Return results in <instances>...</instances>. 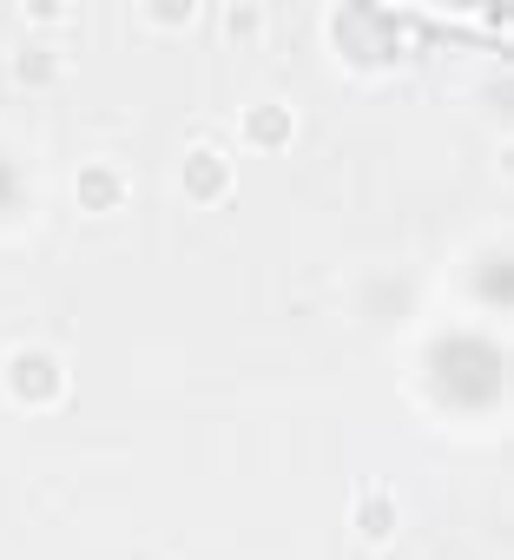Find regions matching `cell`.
<instances>
[{
    "mask_svg": "<svg viewBox=\"0 0 514 560\" xmlns=\"http://www.w3.org/2000/svg\"><path fill=\"white\" fill-rule=\"evenodd\" d=\"M429 376H435V389H442L448 402H488V396L501 389V357L481 350L475 337H448V343L435 350Z\"/></svg>",
    "mask_w": 514,
    "mask_h": 560,
    "instance_id": "cell-1",
    "label": "cell"
},
{
    "mask_svg": "<svg viewBox=\"0 0 514 560\" xmlns=\"http://www.w3.org/2000/svg\"><path fill=\"white\" fill-rule=\"evenodd\" d=\"M8 376H14V389H21L27 402H54V396H60V363H54L47 350H21V357L8 363Z\"/></svg>",
    "mask_w": 514,
    "mask_h": 560,
    "instance_id": "cell-2",
    "label": "cell"
},
{
    "mask_svg": "<svg viewBox=\"0 0 514 560\" xmlns=\"http://www.w3.org/2000/svg\"><path fill=\"white\" fill-rule=\"evenodd\" d=\"M224 185H231V165H224V152H211V145L185 152V191H191V198H218Z\"/></svg>",
    "mask_w": 514,
    "mask_h": 560,
    "instance_id": "cell-3",
    "label": "cell"
},
{
    "mask_svg": "<svg viewBox=\"0 0 514 560\" xmlns=\"http://www.w3.org/2000/svg\"><path fill=\"white\" fill-rule=\"evenodd\" d=\"M80 198H86V211H113V205L126 198V178L106 172V165H86V172H80Z\"/></svg>",
    "mask_w": 514,
    "mask_h": 560,
    "instance_id": "cell-4",
    "label": "cell"
},
{
    "mask_svg": "<svg viewBox=\"0 0 514 560\" xmlns=\"http://www.w3.org/2000/svg\"><path fill=\"white\" fill-rule=\"evenodd\" d=\"M357 534H363V540H389V534H396V501H389V494H363Z\"/></svg>",
    "mask_w": 514,
    "mask_h": 560,
    "instance_id": "cell-5",
    "label": "cell"
},
{
    "mask_svg": "<svg viewBox=\"0 0 514 560\" xmlns=\"http://www.w3.org/2000/svg\"><path fill=\"white\" fill-rule=\"evenodd\" d=\"M244 126H250V139H257V145H284V139H291V113H284V106H271V113L257 106Z\"/></svg>",
    "mask_w": 514,
    "mask_h": 560,
    "instance_id": "cell-6",
    "label": "cell"
},
{
    "mask_svg": "<svg viewBox=\"0 0 514 560\" xmlns=\"http://www.w3.org/2000/svg\"><path fill=\"white\" fill-rule=\"evenodd\" d=\"M14 198V165H8V152H0V205Z\"/></svg>",
    "mask_w": 514,
    "mask_h": 560,
    "instance_id": "cell-7",
    "label": "cell"
}]
</instances>
